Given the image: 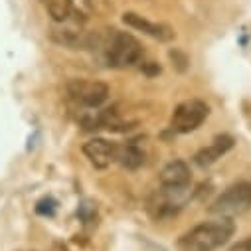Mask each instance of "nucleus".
Wrapping results in <instances>:
<instances>
[{
	"instance_id": "12",
	"label": "nucleus",
	"mask_w": 251,
	"mask_h": 251,
	"mask_svg": "<svg viewBox=\"0 0 251 251\" xmlns=\"http://www.w3.org/2000/svg\"><path fill=\"white\" fill-rule=\"evenodd\" d=\"M42 4L48 10V14L51 16V20L59 22V24L70 20L72 14H74V2L72 0H42Z\"/></svg>"
},
{
	"instance_id": "4",
	"label": "nucleus",
	"mask_w": 251,
	"mask_h": 251,
	"mask_svg": "<svg viewBox=\"0 0 251 251\" xmlns=\"http://www.w3.org/2000/svg\"><path fill=\"white\" fill-rule=\"evenodd\" d=\"M66 93L77 107L83 109H99L109 99V87L91 79H72L66 85Z\"/></svg>"
},
{
	"instance_id": "1",
	"label": "nucleus",
	"mask_w": 251,
	"mask_h": 251,
	"mask_svg": "<svg viewBox=\"0 0 251 251\" xmlns=\"http://www.w3.org/2000/svg\"><path fill=\"white\" fill-rule=\"evenodd\" d=\"M233 231V222L229 218H220L214 222L198 224L190 231H186L180 237L178 245L182 251H216L218 247L229 241Z\"/></svg>"
},
{
	"instance_id": "14",
	"label": "nucleus",
	"mask_w": 251,
	"mask_h": 251,
	"mask_svg": "<svg viewBox=\"0 0 251 251\" xmlns=\"http://www.w3.org/2000/svg\"><path fill=\"white\" fill-rule=\"evenodd\" d=\"M50 251H68V247H64L61 243H53V247H51Z\"/></svg>"
},
{
	"instance_id": "5",
	"label": "nucleus",
	"mask_w": 251,
	"mask_h": 251,
	"mask_svg": "<svg viewBox=\"0 0 251 251\" xmlns=\"http://www.w3.org/2000/svg\"><path fill=\"white\" fill-rule=\"evenodd\" d=\"M208 115H210V107L204 101H200V99L184 101L174 109L172 119H170V127H172V131H176L180 135L192 133L206 121Z\"/></svg>"
},
{
	"instance_id": "3",
	"label": "nucleus",
	"mask_w": 251,
	"mask_h": 251,
	"mask_svg": "<svg viewBox=\"0 0 251 251\" xmlns=\"http://www.w3.org/2000/svg\"><path fill=\"white\" fill-rule=\"evenodd\" d=\"M249 208H251V180H243L229 186L226 192H222L212 202L210 212L222 218H231L247 212Z\"/></svg>"
},
{
	"instance_id": "6",
	"label": "nucleus",
	"mask_w": 251,
	"mask_h": 251,
	"mask_svg": "<svg viewBox=\"0 0 251 251\" xmlns=\"http://www.w3.org/2000/svg\"><path fill=\"white\" fill-rule=\"evenodd\" d=\"M50 40L61 48L68 50H91L97 44V38L93 34H87L83 30H75V28H51L48 32Z\"/></svg>"
},
{
	"instance_id": "10",
	"label": "nucleus",
	"mask_w": 251,
	"mask_h": 251,
	"mask_svg": "<svg viewBox=\"0 0 251 251\" xmlns=\"http://www.w3.org/2000/svg\"><path fill=\"white\" fill-rule=\"evenodd\" d=\"M233 137H229V135H222V137H216L208 147H204L202 151H198L196 152V156H194V160H196V164L198 166H210V164H214L218 158H222L226 152H229L231 149H233Z\"/></svg>"
},
{
	"instance_id": "9",
	"label": "nucleus",
	"mask_w": 251,
	"mask_h": 251,
	"mask_svg": "<svg viewBox=\"0 0 251 251\" xmlns=\"http://www.w3.org/2000/svg\"><path fill=\"white\" fill-rule=\"evenodd\" d=\"M192 176H190V168L184 160H172L168 162L162 172H160V184L170 192H182L188 188Z\"/></svg>"
},
{
	"instance_id": "7",
	"label": "nucleus",
	"mask_w": 251,
	"mask_h": 251,
	"mask_svg": "<svg viewBox=\"0 0 251 251\" xmlns=\"http://www.w3.org/2000/svg\"><path fill=\"white\" fill-rule=\"evenodd\" d=\"M83 152L89 158V162L95 168H107L113 162H117V152H119V145L105 141V139H91L83 145Z\"/></svg>"
},
{
	"instance_id": "13",
	"label": "nucleus",
	"mask_w": 251,
	"mask_h": 251,
	"mask_svg": "<svg viewBox=\"0 0 251 251\" xmlns=\"http://www.w3.org/2000/svg\"><path fill=\"white\" fill-rule=\"evenodd\" d=\"M227 251H251V237L237 241V243H235V245H231Z\"/></svg>"
},
{
	"instance_id": "2",
	"label": "nucleus",
	"mask_w": 251,
	"mask_h": 251,
	"mask_svg": "<svg viewBox=\"0 0 251 251\" xmlns=\"http://www.w3.org/2000/svg\"><path fill=\"white\" fill-rule=\"evenodd\" d=\"M107 64L117 70L133 68L143 59V46L141 42L127 32L113 30L107 40Z\"/></svg>"
},
{
	"instance_id": "8",
	"label": "nucleus",
	"mask_w": 251,
	"mask_h": 251,
	"mask_svg": "<svg viewBox=\"0 0 251 251\" xmlns=\"http://www.w3.org/2000/svg\"><path fill=\"white\" fill-rule=\"evenodd\" d=\"M123 22L127 24L129 28L139 30V32H143V34H147V36H151V38H154V40H160V42H170V40H174V36H176L174 30H172L168 24L151 22V20H147L145 16L137 14V12H125V14H123Z\"/></svg>"
},
{
	"instance_id": "11",
	"label": "nucleus",
	"mask_w": 251,
	"mask_h": 251,
	"mask_svg": "<svg viewBox=\"0 0 251 251\" xmlns=\"http://www.w3.org/2000/svg\"><path fill=\"white\" fill-rule=\"evenodd\" d=\"M117 162H121L125 168H139L145 162V152L137 143H127V145H119L117 152Z\"/></svg>"
}]
</instances>
